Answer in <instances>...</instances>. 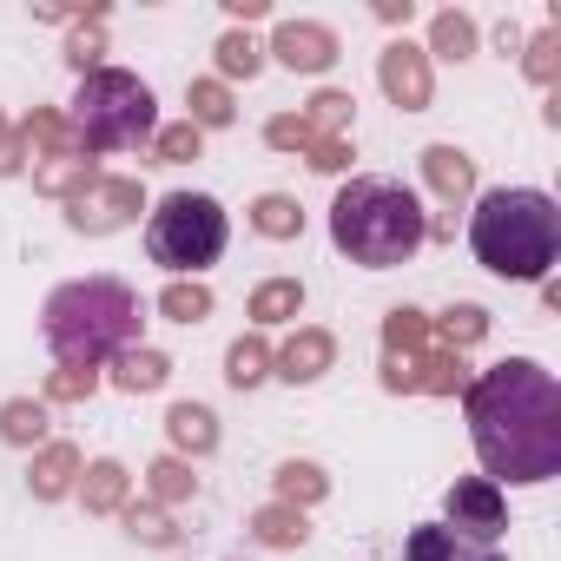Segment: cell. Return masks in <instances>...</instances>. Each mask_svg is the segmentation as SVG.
<instances>
[{"label": "cell", "mask_w": 561, "mask_h": 561, "mask_svg": "<svg viewBox=\"0 0 561 561\" xmlns=\"http://www.w3.org/2000/svg\"><path fill=\"white\" fill-rule=\"evenodd\" d=\"M462 410L489 476H508V482L561 476V383L535 357H508L469 377Z\"/></svg>", "instance_id": "1"}, {"label": "cell", "mask_w": 561, "mask_h": 561, "mask_svg": "<svg viewBox=\"0 0 561 561\" xmlns=\"http://www.w3.org/2000/svg\"><path fill=\"white\" fill-rule=\"evenodd\" d=\"M41 331H47V351L60 364L100 370L139 344V291L119 285V277H73V285H60L47 298Z\"/></svg>", "instance_id": "2"}, {"label": "cell", "mask_w": 561, "mask_h": 561, "mask_svg": "<svg viewBox=\"0 0 561 561\" xmlns=\"http://www.w3.org/2000/svg\"><path fill=\"white\" fill-rule=\"evenodd\" d=\"M469 251L482 271L495 277H541L561 251V211L548 192H528V185H502V192H482L476 198V218H469Z\"/></svg>", "instance_id": "3"}, {"label": "cell", "mask_w": 561, "mask_h": 561, "mask_svg": "<svg viewBox=\"0 0 561 561\" xmlns=\"http://www.w3.org/2000/svg\"><path fill=\"white\" fill-rule=\"evenodd\" d=\"M331 238L351 264L390 271V264L416 257V244L430 238V218H423L416 192H403L397 179H351L331 205Z\"/></svg>", "instance_id": "4"}, {"label": "cell", "mask_w": 561, "mask_h": 561, "mask_svg": "<svg viewBox=\"0 0 561 561\" xmlns=\"http://www.w3.org/2000/svg\"><path fill=\"white\" fill-rule=\"evenodd\" d=\"M80 152H126V146H146L159 133V113H152V87L139 73H119V67H100L80 80L73 93V113H67Z\"/></svg>", "instance_id": "5"}, {"label": "cell", "mask_w": 561, "mask_h": 561, "mask_svg": "<svg viewBox=\"0 0 561 561\" xmlns=\"http://www.w3.org/2000/svg\"><path fill=\"white\" fill-rule=\"evenodd\" d=\"M225 238H231V225H225V205L211 192H172V198H159V211L146 225V251L172 277H192V271L218 264Z\"/></svg>", "instance_id": "6"}, {"label": "cell", "mask_w": 561, "mask_h": 561, "mask_svg": "<svg viewBox=\"0 0 561 561\" xmlns=\"http://www.w3.org/2000/svg\"><path fill=\"white\" fill-rule=\"evenodd\" d=\"M443 508H449L443 528H456V535L476 541V548H489V541L508 528V502H502V489H495L489 476H462V482H449Z\"/></svg>", "instance_id": "7"}, {"label": "cell", "mask_w": 561, "mask_h": 561, "mask_svg": "<svg viewBox=\"0 0 561 561\" xmlns=\"http://www.w3.org/2000/svg\"><path fill=\"white\" fill-rule=\"evenodd\" d=\"M139 205H146L139 179H93L87 192H73V198H67V225H73V231L106 238V231L133 225V218H139Z\"/></svg>", "instance_id": "8"}, {"label": "cell", "mask_w": 561, "mask_h": 561, "mask_svg": "<svg viewBox=\"0 0 561 561\" xmlns=\"http://www.w3.org/2000/svg\"><path fill=\"white\" fill-rule=\"evenodd\" d=\"M377 80H383V93H390L403 113H423L430 93H436V80H430V54L410 47V41H397V47L377 54Z\"/></svg>", "instance_id": "9"}, {"label": "cell", "mask_w": 561, "mask_h": 561, "mask_svg": "<svg viewBox=\"0 0 561 561\" xmlns=\"http://www.w3.org/2000/svg\"><path fill=\"white\" fill-rule=\"evenodd\" d=\"M264 54H277L291 73H331V67H337V34L318 27V21H285V27L271 34Z\"/></svg>", "instance_id": "10"}, {"label": "cell", "mask_w": 561, "mask_h": 561, "mask_svg": "<svg viewBox=\"0 0 561 561\" xmlns=\"http://www.w3.org/2000/svg\"><path fill=\"white\" fill-rule=\"evenodd\" d=\"M331 357H337V337L331 331H318V324H305L285 351H277L271 364H277V377L285 383H318L324 370H331Z\"/></svg>", "instance_id": "11"}, {"label": "cell", "mask_w": 561, "mask_h": 561, "mask_svg": "<svg viewBox=\"0 0 561 561\" xmlns=\"http://www.w3.org/2000/svg\"><path fill=\"white\" fill-rule=\"evenodd\" d=\"M423 179L436 185L443 205H462V198L476 192V165H469V152H456V146H430V152H423Z\"/></svg>", "instance_id": "12"}, {"label": "cell", "mask_w": 561, "mask_h": 561, "mask_svg": "<svg viewBox=\"0 0 561 561\" xmlns=\"http://www.w3.org/2000/svg\"><path fill=\"white\" fill-rule=\"evenodd\" d=\"M165 436L185 449V456H211L218 449V416L205 403H172L165 410Z\"/></svg>", "instance_id": "13"}, {"label": "cell", "mask_w": 561, "mask_h": 561, "mask_svg": "<svg viewBox=\"0 0 561 561\" xmlns=\"http://www.w3.org/2000/svg\"><path fill=\"white\" fill-rule=\"evenodd\" d=\"M27 482H34L41 502H60V495L80 482V449H73V443H47V449L34 456V476H27Z\"/></svg>", "instance_id": "14"}, {"label": "cell", "mask_w": 561, "mask_h": 561, "mask_svg": "<svg viewBox=\"0 0 561 561\" xmlns=\"http://www.w3.org/2000/svg\"><path fill=\"white\" fill-rule=\"evenodd\" d=\"M403 561H482V548H476V541H462V535H456V528H443V522H423V528H410Z\"/></svg>", "instance_id": "15"}, {"label": "cell", "mask_w": 561, "mask_h": 561, "mask_svg": "<svg viewBox=\"0 0 561 561\" xmlns=\"http://www.w3.org/2000/svg\"><path fill=\"white\" fill-rule=\"evenodd\" d=\"M21 152H34V159H60V152H80V139H73L67 113H54V106H34V119L21 126Z\"/></svg>", "instance_id": "16"}, {"label": "cell", "mask_w": 561, "mask_h": 561, "mask_svg": "<svg viewBox=\"0 0 561 561\" xmlns=\"http://www.w3.org/2000/svg\"><path fill=\"white\" fill-rule=\"evenodd\" d=\"M172 377V357L165 351H146V344H133V351H119L113 357V383L126 390V397H139V390H159Z\"/></svg>", "instance_id": "17"}, {"label": "cell", "mask_w": 561, "mask_h": 561, "mask_svg": "<svg viewBox=\"0 0 561 561\" xmlns=\"http://www.w3.org/2000/svg\"><path fill=\"white\" fill-rule=\"evenodd\" d=\"M126 469L113 462V456H100V462H87V476H80V495H87V515H119L126 508Z\"/></svg>", "instance_id": "18"}, {"label": "cell", "mask_w": 561, "mask_h": 561, "mask_svg": "<svg viewBox=\"0 0 561 561\" xmlns=\"http://www.w3.org/2000/svg\"><path fill=\"white\" fill-rule=\"evenodd\" d=\"M100 172H93V159L87 152H60V159H41L34 165V185L47 192V198H73V192H87Z\"/></svg>", "instance_id": "19"}, {"label": "cell", "mask_w": 561, "mask_h": 561, "mask_svg": "<svg viewBox=\"0 0 561 561\" xmlns=\"http://www.w3.org/2000/svg\"><path fill=\"white\" fill-rule=\"evenodd\" d=\"M298 311H305V285H298V277H271V285L251 291V318L257 324H298Z\"/></svg>", "instance_id": "20"}, {"label": "cell", "mask_w": 561, "mask_h": 561, "mask_svg": "<svg viewBox=\"0 0 561 561\" xmlns=\"http://www.w3.org/2000/svg\"><path fill=\"white\" fill-rule=\"evenodd\" d=\"M251 535H257L264 548H305L311 522H305V508H285V502H271V508H257V515H251Z\"/></svg>", "instance_id": "21"}, {"label": "cell", "mask_w": 561, "mask_h": 561, "mask_svg": "<svg viewBox=\"0 0 561 561\" xmlns=\"http://www.w3.org/2000/svg\"><path fill=\"white\" fill-rule=\"evenodd\" d=\"M0 436H8L14 449H47V403L14 397L8 410H0Z\"/></svg>", "instance_id": "22"}, {"label": "cell", "mask_w": 561, "mask_h": 561, "mask_svg": "<svg viewBox=\"0 0 561 561\" xmlns=\"http://www.w3.org/2000/svg\"><path fill=\"white\" fill-rule=\"evenodd\" d=\"M324 489H331V476L318 462H285L277 469V502L285 508H311V502H324Z\"/></svg>", "instance_id": "23"}, {"label": "cell", "mask_w": 561, "mask_h": 561, "mask_svg": "<svg viewBox=\"0 0 561 561\" xmlns=\"http://www.w3.org/2000/svg\"><path fill=\"white\" fill-rule=\"evenodd\" d=\"M298 119H305V126H311L318 139H337V133H344V126L357 119V100H351V93H337V87H324V93H318V100H311V106H305Z\"/></svg>", "instance_id": "24"}, {"label": "cell", "mask_w": 561, "mask_h": 561, "mask_svg": "<svg viewBox=\"0 0 561 561\" xmlns=\"http://www.w3.org/2000/svg\"><path fill=\"white\" fill-rule=\"evenodd\" d=\"M383 351H403V357H423V351H436V331H430V318H423V311H390V318H383Z\"/></svg>", "instance_id": "25"}, {"label": "cell", "mask_w": 561, "mask_h": 561, "mask_svg": "<svg viewBox=\"0 0 561 561\" xmlns=\"http://www.w3.org/2000/svg\"><path fill=\"white\" fill-rule=\"evenodd\" d=\"M159 311L172 324H198V318H211V291L198 285V277H172V285L159 291Z\"/></svg>", "instance_id": "26"}, {"label": "cell", "mask_w": 561, "mask_h": 561, "mask_svg": "<svg viewBox=\"0 0 561 561\" xmlns=\"http://www.w3.org/2000/svg\"><path fill=\"white\" fill-rule=\"evenodd\" d=\"M251 225H257L264 238H298V231H305V211H298V198H285V192H264V198L251 205Z\"/></svg>", "instance_id": "27"}, {"label": "cell", "mask_w": 561, "mask_h": 561, "mask_svg": "<svg viewBox=\"0 0 561 561\" xmlns=\"http://www.w3.org/2000/svg\"><path fill=\"white\" fill-rule=\"evenodd\" d=\"M430 54H443V60H469V54H476V21L456 14V8L436 14V21H430Z\"/></svg>", "instance_id": "28"}, {"label": "cell", "mask_w": 561, "mask_h": 561, "mask_svg": "<svg viewBox=\"0 0 561 561\" xmlns=\"http://www.w3.org/2000/svg\"><path fill=\"white\" fill-rule=\"evenodd\" d=\"M430 331H436V344H443V351H456V357H462L469 344H482V331H489V318H482L476 305H456V311H443V318H436Z\"/></svg>", "instance_id": "29"}, {"label": "cell", "mask_w": 561, "mask_h": 561, "mask_svg": "<svg viewBox=\"0 0 561 561\" xmlns=\"http://www.w3.org/2000/svg\"><path fill=\"white\" fill-rule=\"evenodd\" d=\"M225 377H231L238 390L264 383V377H271V351H264V337H238V344H231V357H225Z\"/></svg>", "instance_id": "30"}, {"label": "cell", "mask_w": 561, "mask_h": 561, "mask_svg": "<svg viewBox=\"0 0 561 561\" xmlns=\"http://www.w3.org/2000/svg\"><path fill=\"white\" fill-rule=\"evenodd\" d=\"M185 106H192V126H198V133H205V126H231V93H225L218 80H192Z\"/></svg>", "instance_id": "31"}, {"label": "cell", "mask_w": 561, "mask_h": 561, "mask_svg": "<svg viewBox=\"0 0 561 561\" xmlns=\"http://www.w3.org/2000/svg\"><path fill=\"white\" fill-rule=\"evenodd\" d=\"M423 390H430V397H462V390H469V364L436 344V351H430V370H423Z\"/></svg>", "instance_id": "32"}, {"label": "cell", "mask_w": 561, "mask_h": 561, "mask_svg": "<svg viewBox=\"0 0 561 561\" xmlns=\"http://www.w3.org/2000/svg\"><path fill=\"white\" fill-rule=\"evenodd\" d=\"M257 67H264V47H257L251 34H225V41H218V73H225V80H251Z\"/></svg>", "instance_id": "33"}, {"label": "cell", "mask_w": 561, "mask_h": 561, "mask_svg": "<svg viewBox=\"0 0 561 561\" xmlns=\"http://www.w3.org/2000/svg\"><path fill=\"white\" fill-rule=\"evenodd\" d=\"M522 67H528V80H535V87H554V73H561V34H554V27H541V34L528 41Z\"/></svg>", "instance_id": "34"}, {"label": "cell", "mask_w": 561, "mask_h": 561, "mask_svg": "<svg viewBox=\"0 0 561 561\" xmlns=\"http://www.w3.org/2000/svg\"><path fill=\"white\" fill-rule=\"evenodd\" d=\"M146 482H152V495H159V502H185V495L198 489V476H192L179 456H159V462L146 469Z\"/></svg>", "instance_id": "35"}, {"label": "cell", "mask_w": 561, "mask_h": 561, "mask_svg": "<svg viewBox=\"0 0 561 561\" xmlns=\"http://www.w3.org/2000/svg\"><path fill=\"white\" fill-rule=\"evenodd\" d=\"M100 390V370H80V364H60L47 377V403H87Z\"/></svg>", "instance_id": "36"}, {"label": "cell", "mask_w": 561, "mask_h": 561, "mask_svg": "<svg viewBox=\"0 0 561 561\" xmlns=\"http://www.w3.org/2000/svg\"><path fill=\"white\" fill-rule=\"evenodd\" d=\"M152 159H159V165H185V159H198V126L185 119V126L152 133Z\"/></svg>", "instance_id": "37"}, {"label": "cell", "mask_w": 561, "mask_h": 561, "mask_svg": "<svg viewBox=\"0 0 561 561\" xmlns=\"http://www.w3.org/2000/svg\"><path fill=\"white\" fill-rule=\"evenodd\" d=\"M264 139H271L277 152H305V159H311V146H318V133H311L298 113H277V119L264 126Z\"/></svg>", "instance_id": "38"}, {"label": "cell", "mask_w": 561, "mask_h": 561, "mask_svg": "<svg viewBox=\"0 0 561 561\" xmlns=\"http://www.w3.org/2000/svg\"><path fill=\"white\" fill-rule=\"evenodd\" d=\"M119 515H126V528H133L139 541H152V548H165V541H172V522H165L152 502H126Z\"/></svg>", "instance_id": "39"}, {"label": "cell", "mask_w": 561, "mask_h": 561, "mask_svg": "<svg viewBox=\"0 0 561 561\" xmlns=\"http://www.w3.org/2000/svg\"><path fill=\"white\" fill-rule=\"evenodd\" d=\"M100 54H106V41H100V21L67 34V60L80 67V80H87V73H100Z\"/></svg>", "instance_id": "40"}, {"label": "cell", "mask_w": 561, "mask_h": 561, "mask_svg": "<svg viewBox=\"0 0 561 561\" xmlns=\"http://www.w3.org/2000/svg\"><path fill=\"white\" fill-rule=\"evenodd\" d=\"M311 165H318V172H344V165H351V146H344V139H318V146H311Z\"/></svg>", "instance_id": "41"}, {"label": "cell", "mask_w": 561, "mask_h": 561, "mask_svg": "<svg viewBox=\"0 0 561 561\" xmlns=\"http://www.w3.org/2000/svg\"><path fill=\"white\" fill-rule=\"evenodd\" d=\"M21 159H27V152H21V133H14L8 119H0V179H8V172H21Z\"/></svg>", "instance_id": "42"}, {"label": "cell", "mask_w": 561, "mask_h": 561, "mask_svg": "<svg viewBox=\"0 0 561 561\" xmlns=\"http://www.w3.org/2000/svg\"><path fill=\"white\" fill-rule=\"evenodd\" d=\"M225 14H231V21H257V14H264V0H225Z\"/></svg>", "instance_id": "43"}, {"label": "cell", "mask_w": 561, "mask_h": 561, "mask_svg": "<svg viewBox=\"0 0 561 561\" xmlns=\"http://www.w3.org/2000/svg\"><path fill=\"white\" fill-rule=\"evenodd\" d=\"M482 561H502V554H482Z\"/></svg>", "instance_id": "44"}]
</instances>
